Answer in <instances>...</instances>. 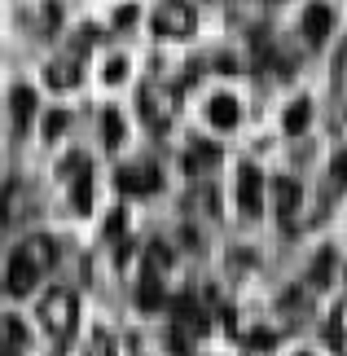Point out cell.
Returning a JSON list of instances; mask_svg holds the SVG:
<instances>
[{"mask_svg":"<svg viewBox=\"0 0 347 356\" xmlns=\"http://www.w3.org/2000/svg\"><path fill=\"white\" fill-rule=\"evenodd\" d=\"M303 123H308V102H299V106H290V115H286V128L290 132H299Z\"/></svg>","mask_w":347,"mask_h":356,"instance_id":"52a82bcc","label":"cell"},{"mask_svg":"<svg viewBox=\"0 0 347 356\" xmlns=\"http://www.w3.org/2000/svg\"><path fill=\"white\" fill-rule=\"evenodd\" d=\"M339 330L347 334V304H343V312H339Z\"/></svg>","mask_w":347,"mask_h":356,"instance_id":"ba28073f","label":"cell"},{"mask_svg":"<svg viewBox=\"0 0 347 356\" xmlns=\"http://www.w3.org/2000/svg\"><path fill=\"white\" fill-rule=\"evenodd\" d=\"M255 207H259V172L242 168V211L255 216Z\"/></svg>","mask_w":347,"mask_h":356,"instance_id":"5b68a950","label":"cell"},{"mask_svg":"<svg viewBox=\"0 0 347 356\" xmlns=\"http://www.w3.org/2000/svg\"><path fill=\"white\" fill-rule=\"evenodd\" d=\"M330 22H334L330 5H308V13H303V35H308V40H321L330 31Z\"/></svg>","mask_w":347,"mask_h":356,"instance_id":"277c9868","label":"cell"},{"mask_svg":"<svg viewBox=\"0 0 347 356\" xmlns=\"http://www.w3.org/2000/svg\"><path fill=\"white\" fill-rule=\"evenodd\" d=\"M159 185V172L145 168V163H132V168L119 172V189H132V194H145V189Z\"/></svg>","mask_w":347,"mask_h":356,"instance_id":"3957f363","label":"cell"},{"mask_svg":"<svg viewBox=\"0 0 347 356\" xmlns=\"http://www.w3.org/2000/svg\"><path fill=\"white\" fill-rule=\"evenodd\" d=\"M40 317H45V325H49L53 334H66V330H71V321H75V299L66 295V291H53L45 299V312H40Z\"/></svg>","mask_w":347,"mask_h":356,"instance_id":"7a4b0ae2","label":"cell"},{"mask_svg":"<svg viewBox=\"0 0 347 356\" xmlns=\"http://www.w3.org/2000/svg\"><path fill=\"white\" fill-rule=\"evenodd\" d=\"M211 119L220 123V128H233V123H238V102H233V97H216L211 102Z\"/></svg>","mask_w":347,"mask_h":356,"instance_id":"8992f818","label":"cell"},{"mask_svg":"<svg viewBox=\"0 0 347 356\" xmlns=\"http://www.w3.org/2000/svg\"><path fill=\"white\" fill-rule=\"evenodd\" d=\"M189 26H193L189 0H163V5L154 9V31H163V35H185Z\"/></svg>","mask_w":347,"mask_h":356,"instance_id":"6da1fadb","label":"cell"}]
</instances>
